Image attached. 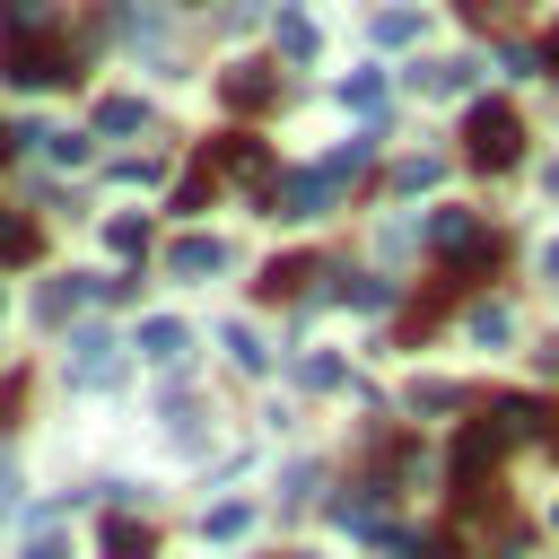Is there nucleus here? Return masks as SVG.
<instances>
[{
	"instance_id": "12",
	"label": "nucleus",
	"mask_w": 559,
	"mask_h": 559,
	"mask_svg": "<svg viewBox=\"0 0 559 559\" xmlns=\"http://www.w3.org/2000/svg\"><path fill=\"white\" fill-rule=\"evenodd\" d=\"M140 122H148L140 96H105V105H96V131H140Z\"/></svg>"
},
{
	"instance_id": "9",
	"label": "nucleus",
	"mask_w": 559,
	"mask_h": 559,
	"mask_svg": "<svg viewBox=\"0 0 559 559\" xmlns=\"http://www.w3.org/2000/svg\"><path fill=\"white\" fill-rule=\"evenodd\" d=\"M96 550H105V559H148V524H140V515H114Z\"/></svg>"
},
{
	"instance_id": "16",
	"label": "nucleus",
	"mask_w": 559,
	"mask_h": 559,
	"mask_svg": "<svg viewBox=\"0 0 559 559\" xmlns=\"http://www.w3.org/2000/svg\"><path fill=\"white\" fill-rule=\"evenodd\" d=\"M201 533H210V542H236V533H253V507H210Z\"/></svg>"
},
{
	"instance_id": "7",
	"label": "nucleus",
	"mask_w": 559,
	"mask_h": 559,
	"mask_svg": "<svg viewBox=\"0 0 559 559\" xmlns=\"http://www.w3.org/2000/svg\"><path fill=\"white\" fill-rule=\"evenodd\" d=\"M428 245H445V253H489L472 210H437V218H428Z\"/></svg>"
},
{
	"instance_id": "6",
	"label": "nucleus",
	"mask_w": 559,
	"mask_h": 559,
	"mask_svg": "<svg viewBox=\"0 0 559 559\" xmlns=\"http://www.w3.org/2000/svg\"><path fill=\"white\" fill-rule=\"evenodd\" d=\"M166 262H175V280H218V271H227V245H218V236H175Z\"/></svg>"
},
{
	"instance_id": "8",
	"label": "nucleus",
	"mask_w": 559,
	"mask_h": 559,
	"mask_svg": "<svg viewBox=\"0 0 559 559\" xmlns=\"http://www.w3.org/2000/svg\"><path fill=\"white\" fill-rule=\"evenodd\" d=\"M411 79H419L428 96H454V87H472V79H480V61H419Z\"/></svg>"
},
{
	"instance_id": "25",
	"label": "nucleus",
	"mask_w": 559,
	"mask_h": 559,
	"mask_svg": "<svg viewBox=\"0 0 559 559\" xmlns=\"http://www.w3.org/2000/svg\"><path fill=\"white\" fill-rule=\"evenodd\" d=\"M542 183H550V192H559V157H550V166H542Z\"/></svg>"
},
{
	"instance_id": "1",
	"label": "nucleus",
	"mask_w": 559,
	"mask_h": 559,
	"mask_svg": "<svg viewBox=\"0 0 559 559\" xmlns=\"http://www.w3.org/2000/svg\"><path fill=\"white\" fill-rule=\"evenodd\" d=\"M533 419H542L533 402H498L489 419H472V428L454 437V480H480V472H489V463H498L515 437H533Z\"/></svg>"
},
{
	"instance_id": "27",
	"label": "nucleus",
	"mask_w": 559,
	"mask_h": 559,
	"mask_svg": "<svg viewBox=\"0 0 559 559\" xmlns=\"http://www.w3.org/2000/svg\"><path fill=\"white\" fill-rule=\"evenodd\" d=\"M542 61H559V35H550V44H542Z\"/></svg>"
},
{
	"instance_id": "28",
	"label": "nucleus",
	"mask_w": 559,
	"mask_h": 559,
	"mask_svg": "<svg viewBox=\"0 0 559 559\" xmlns=\"http://www.w3.org/2000/svg\"><path fill=\"white\" fill-rule=\"evenodd\" d=\"M0 157H9V131H0Z\"/></svg>"
},
{
	"instance_id": "23",
	"label": "nucleus",
	"mask_w": 559,
	"mask_h": 559,
	"mask_svg": "<svg viewBox=\"0 0 559 559\" xmlns=\"http://www.w3.org/2000/svg\"><path fill=\"white\" fill-rule=\"evenodd\" d=\"M26 26H44V0H9V35H26Z\"/></svg>"
},
{
	"instance_id": "18",
	"label": "nucleus",
	"mask_w": 559,
	"mask_h": 559,
	"mask_svg": "<svg viewBox=\"0 0 559 559\" xmlns=\"http://www.w3.org/2000/svg\"><path fill=\"white\" fill-rule=\"evenodd\" d=\"M17 559H70V533H61V524H44V533H26V542H17Z\"/></svg>"
},
{
	"instance_id": "17",
	"label": "nucleus",
	"mask_w": 559,
	"mask_h": 559,
	"mask_svg": "<svg viewBox=\"0 0 559 559\" xmlns=\"http://www.w3.org/2000/svg\"><path fill=\"white\" fill-rule=\"evenodd\" d=\"M227 96H236V105H262V96H271V79H262V61H245V70H227Z\"/></svg>"
},
{
	"instance_id": "5",
	"label": "nucleus",
	"mask_w": 559,
	"mask_h": 559,
	"mask_svg": "<svg viewBox=\"0 0 559 559\" xmlns=\"http://www.w3.org/2000/svg\"><path fill=\"white\" fill-rule=\"evenodd\" d=\"M114 349H122L114 332H96V323H79V332H70V376H79V384H96V376H114Z\"/></svg>"
},
{
	"instance_id": "2",
	"label": "nucleus",
	"mask_w": 559,
	"mask_h": 559,
	"mask_svg": "<svg viewBox=\"0 0 559 559\" xmlns=\"http://www.w3.org/2000/svg\"><path fill=\"white\" fill-rule=\"evenodd\" d=\"M515 157V114L507 105H472V166H507Z\"/></svg>"
},
{
	"instance_id": "15",
	"label": "nucleus",
	"mask_w": 559,
	"mask_h": 559,
	"mask_svg": "<svg viewBox=\"0 0 559 559\" xmlns=\"http://www.w3.org/2000/svg\"><path fill=\"white\" fill-rule=\"evenodd\" d=\"M79 297H87V280H52V288L35 297V314H44V323H61V314H70Z\"/></svg>"
},
{
	"instance_id": "24",
	"label": "nucleus",
	"mask_w": 559,
	"mask_h": 559,
	"mask_svg": "<svg viewBox=\"0 0 559 559\" xmlns=\"http://www.w3.org/2000/svg\"><path fill=\"white\" fill-rule=\"evenodd\" d=\"M542 376H559V341H550V349H542Z\"/></svg>"
},
{
	"instance_id": "20",
	"label": "nucleus",
	"mask_w": 559,
	"mask_h": 559,
	"mask_svg": "<svg viewBox=\"0 0 559 559\" xmlns=\"http://www.w3.org/2000/svg\"><path fill=\"white\" fill-rule=\"evenodd\" d=\"M280 44H288V52H297V61H306V52H314V26H306V17H297V9H288V17H280Z\"/></svg>"
},
{
	"instance_id": "4",
	"label": "nucleus",
	"mask_w": 559,
	"mask_h": 559,
	"mask_svg": "<svg viewBox=\"0 0 559 559\" xmlns=\"http://www.w3.org/2000/svg\"><path fill=\"white\" fill-rule=\"evenodd\" d=\"M0 79H17V87H52V79H61V52H52V44L9 35V70H0Z\"/></svg>"
},
{
	"instance_id": "22",
	"label": "nucleus",
	"mask_w": 559,
	"mask_h": 559,
	"mask_svg": "<svg viewBox=\"0 0 559 559\" xmlns=\"http://www.w3.org/2000/svg\"><path fill=\"white\" fill-rule=\"evenodd\" d=\"M445 402H454V384H437V376H428V384H411V411H445Z\"/></svg>"
},
{
	"instance_id": "29",
	"label": "nucleus",
	"mask_w": 559,
	"mask_h": 559,
	"mask_svg": "<svg viewBox=\"0 0 559 559\" xmlns=\"http://www.w3.org/2000/svg\"><path fill=\"white\" fill-rule=\"evenodd\" d=\"M550 524H559V507H550Z\"/></svg>"
},
{
	"instance_id": "21",
	"label": "nucleus",
	"mask_w": 559,
	"mask_h": 559,
	"mask_svg": "<svg viewBox=\"0 0 559 559\" xmlns=\"http://www.w3.org/2000/svg\"><path fill=\"white\" fill-rule=\"evenodd\" d=\"M472 341H489V349H498V341H507V314H498V306H480V314H472Z\"/></svg>"
},
{
	"instance_id": "13",
	"label": "nucleus",
	"mask_w": 559,
	"mask_h": 559,
	"mask_svg": "<svg viewBox=\"0 0 559 559\" xmlns=\"http://www.w3.org/2000/svg\"><path fill=\"white\" fill-rule=\"evenodd\" d=\"M411 35H419V9H384V17H376V44H384V52H402Z\"/></svg>"
},
{
	"instance_id": "14",
	"label": "nucleus",
	"mask_w": 559,
	"mask_h": 559,
	"mask_svg": "<svg viewBox=\"0 0 559 559\" xmlns=\"http://www.w3.org/2000/svg\"><path fill=\"white\" fill-rule=\"evenodd\" d=\"M52 166H87V131H35Z\"/></svg>"
},
{
	"instance_id": "10",
	"label": "nucleus",
	"mask_w": 559,
	"mask_h": 559,
	"mask_svg": "<svg viewBox=\"0 0 559 559\" xmlns=\"http://www.w3.org/2000/svg\"><path fill=\"white\" fill-rule=\"evenodd\" d=\"M218 349H227V358H236L245 376H262V367H271V349H262V332H245V323H227V332H218Z\"/></svg>"
},
{
	"instance_id": "19",
	"label": "nucleus",
	"mask_w": 559,
	"mask_h": 559,
	"mask_svg": "<svg viewBox=\"0 0 559 559\" xmlns=\"http://www.w3.org/2000/svg\"><path fill=\"white\" fill-rule=\"evenodd\" d=\"M105 245H114V253H140V245H148V227L122 210V218H105Z\"/></svg>"
},
{
	"instance_id": "3",
	"label": "nucleus",
	"mask_w": 559,
	"mask_h": 559,
	"mask_svg": "<svg viewBox=\"0 0 559 559\" xmlns=\"http://www.w3.org/2000/svg\"><path fill=\"white\" fill-rule=\"evenodd\" d=\"M131 349H140V358H157V367H183V358H192V323H175V314H148V323L131 332Z\"/></svg>"
},
{
	"instance_id": "26",
	"label": "nucleus",
	"mask_w": 559,
	"mask_h": 559,
	"mask_svg": "<svg viewBox=\"0 0 559 559\" xmlns=\"http://www.w3.org/2000/svg\"><path fill=\"white\" fill-rule=\"evenodd\" d=\"M542 271H550V280H559V245H550V253H542Z\"/></svg>"
},
{
	"instance_id": "11",
	"label": "nucleus",
	"mask_w": 559,
	"mask_h": 559,
	"mask_svg": "<svg viewBox=\"0 0 559 559\" xmlns=\"http://www.w3.org/2000/svg\"><path fill=\"white\" fill-rule=\"evenodd\" d=\"M35 253V218L26 210H0V262H26Z\"/></svg>"
}]
</instances>
